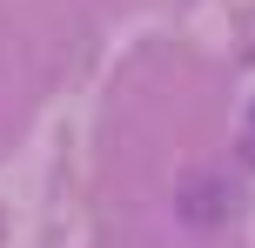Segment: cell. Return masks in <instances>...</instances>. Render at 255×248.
Here are the masks:
<instances>
[{
  "mask_svg": "<svg viewBox=\"0 0 255 248\" xmlns=\"http://www.w3.org/2000/svg\"><path fill=\"white\" fill-rule=\"evenodd\" d=\"M181 215H188V222H222V215H229V188L222 181H188L181 188Z\"/></svg>",
  "mask_w": 255,
  "mask_h": 248,
  "instance_id": "6da1fadb",
  "label": "cell"
}]
</instances>
